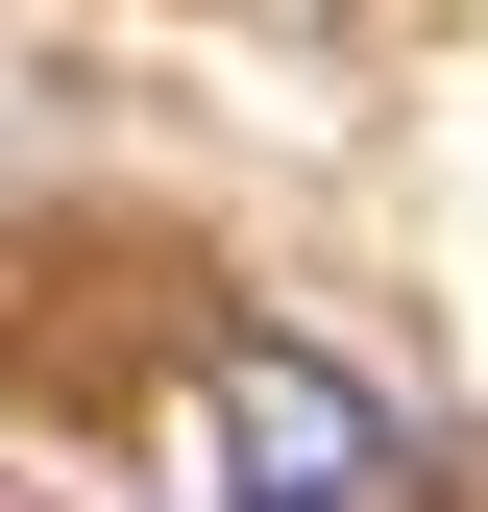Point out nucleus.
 Returning <instances> with one entry per match:
<instances>
[{
    "label": "nucleus",
    "instance_id": "f257e3e1",
    "mask_svg": "<svg viewBox=\"0 0 488 512\" xmlns=\"http://www.w3.org/2000/svg\"><path fill=\"white\" fill-rule=\"evenodd\" d=\"M196 464H220L244 512H391V488H415L391 415H366L318 342H220V366H196Z\"/></svg>",
    "mask_w": 488,
    "mask_h": 512
}]
</instances>
